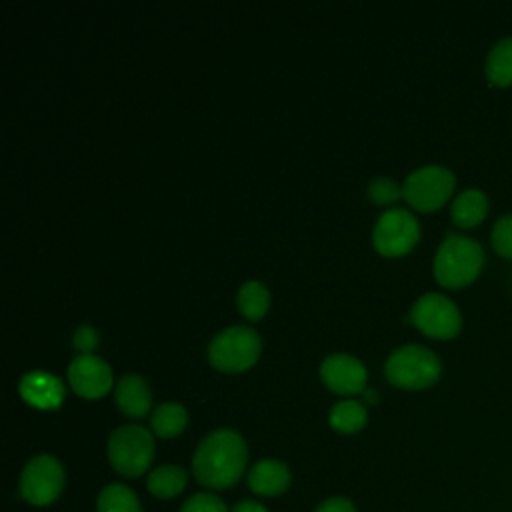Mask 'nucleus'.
Segmentation results:
<instances>
[{
    "instance_id": "18",
    "label": "nucleus",
    "mask_w": 512,
    "mask_h": 512,
    "mask_svg": "<svg viewBox=\"0 0 512 512\" xmlns=\"http://www.w3.org/2000/svg\"><path fill=\"white\" fill-rule=\"evenodd\" d=\"M186 422H188V412L182 404H176V402L160 404L150 418L152 432L158 438H174L182 434V430L186 428Z\"/></svg>"
},
{
    "instance_id": "23",
    "label": "nucleus",
    "mask_w": 512,
    "mask_h": 512,
    "mask_svg": "<svg viewBox=\"0 0 512 512\" xmlns=\"http://www.w3.org/2000/svg\"><path fill=\"white\" fill-rule=\"evenodd\" d=\"M368 196L376 204H392L402 196V188L388 176H378L368 186Z\"/></svg>"
},
{
    "instance_id": "13",
    "label": "nucleus",
    "mask_w": 512,
    "mask_h": 512,
    "mask_svg": "<svg viewBox=\"0 0 512 512\" xmlns=\"http://www.w3.org/2000/svg\"><path fill=\"white\" fill-rule=\"evenodd\" d=\"M290 470L280 460H260L248 472V486L258 496H278L290 486Z\"/></svg>"
},
{
    "instance_id": "14",
    "label": "nucleus",
    "mask_w": 512,
    "mask_h": 512,
    "mask_svg": "<svg viewBox=\"0 0 512 512\" xmlns=\"http://www.w3.org/2000/svg\"><path fill=\"white\" fill-rule=\"evenodd\" d=\"M114 400L118 408L130 416V418H142L148 414L150 404H152V394L144 378L136 374H126L122 380L116 384L114 390Z\"/></svg>"
},
{
    "instance_id": "15",
    "label": "nucleus",
    "mask_w": 512,
    "mask_h": 512,
    "mask_svg": "<svg viewBox=\"0 0 512 512\" xmlns=\"http://www.w3.org/2000/svg\"><path fill=\"white\" fill-rule=\"evenodd\" d=\"M488 214V196L478 188L462 190L450 206V218L458 228H474Z\"/></svg>"
},
{
    "instance_id": "5",
    "label": "nucleus",
    "mask_w": 512,
    "mask_h": 512,
    "mask_svg": "<svg viewBox=\"0 0 512 512\" xmlns=\"http://www.w3.org/2000/svg\"><path fill=\"white\" fill-rule=\"evenodd\" d=\"M260 336L248 326H230L208 344V362L220 372H244L260 358Z\"/></svg>"
},
{
    "instance_id": "6",
    "label": "nucleus",
    "mask_w": 512,
    "mask_h": 512,
    "mask_svg": "<svg viewBox=\"0 0 512 512\" xmlns=\"http://www.w3.org/2000/svg\"><path fill=\"white\" fill-rule=\"evenodd\" d=\"M456 178L444 166H424L414 170L402 184V198L420 212L438 210L454 192Z\"/></svg>"
},
{
    "instance_id": "17",
    "label": "nucleus",
    "mask_w": 512,
    "mask_h": 512,
    "mask_svg": "<svg viewBox=\"0 0 512 512\" xmlns=\"http://www.w3.org/2000/svg\"><path fill=\"white\" fill-rule=\"evenodd\" d=\"M484 70L492 86L504 88L512 84V36L498 40L490 48Z\"/></svg>"
},
{
    "instance_id": "11",
    "label": "nucleus",
    "mask_w": 512,
    "mask_h": 512,
    "mask_svg": "<svg viewBox=\"0 0 512 512\" xmlns=\"http://www.w3.org/2000/svg\"><path fill=\"white\" fill-rule=\"evenodd\" d=\"M320 378L336 394H358L366 386V368L350 354H332L320 364Z\"/></svg>"
},
{
    "instance_id": "26",
    "label": "nucleus",
    "mask_w": 512,
    "mask_h": 512,
    "mask_svg": "<svg viewBox=\"0 0 512 512\" xmlns=\"http://www.w3.org/2000/svg\"><path fill=\"white\" fill-rule=\"evenodd\" d=\"M314 512H356V506L348 498L334 496V498L324 500Z\"/></svg>"
},
{
    "instance_id": "9",
    "label": "nucleus",
    "mask_w": 512,
    "mask_h": 512,
    "mask_svg": "<svg viewBox=\"0 0 512 512\" xmlns=\"http://www.w3.org/2000/svg\"><path fill=\"white\" fill-rule=\"evenodd\" d=\"M420 238V226L412 212L392 208L376 220L372 242L382 256H402L410 252Z\"/></svg>"
},
{
    "instance_id": "10",
    "label": "nucleus",
    "mask_w": 512,
    "mask_h": 512,
    "mask_svg": "<svg viewBox=\"0 0 512 512\" xmlns=\"http://www.w3.org/2000/svg\"><path fill=\"white\" fill-rule=\"evenodd\" d=\"M68 382L78 396L96 400L110 392L112 368L94 354H78L68 366Z\"/></svg>"
},
{
    "instance_id": "12",
    "label": "nucleus",
    "mask_w": 512,
    "mask_h": 512,
    "mask_svg": "<svg viewBox=\"0 0 512 512\" xmlns=\"http://www.w3.org/2000/svg\"><path fill=\"white\" fill-rule=\"evenodd\" d=\"M18 392L24 398V402H28L30 406H34L38 410L58 408L66 394L62 380L58 376L42 372V370L24 374L18 384Z\"/></svg>"
},
{
    "instance_id": "24",
    "label": "nucleus",
    "mask_w": 512,
    "mask_h": 512,
    "mask_svg": "<svg viewBox=\"0 0 512 512\" xmlns=\"http://www.w3.org/2000/svg\"><path fill=\"white\" fill-rule=\"evenodd\" d=\"M180 512H228V508L216 494L198 492L180 506Z\"/></svg>"
},
{
    "instance_id": "16",
    "label": "nucleus",
    "mask_w": 512,
    "mask_h": 512,
    "mask_svg": "<svg viewBox=\"0 0 512 512\" xmlns=\"http://www.w3.org/2000/svg\"><path fill=\"white\" fill-rule=\"evenodd\" d=\"M186 482H188V474H186L184 468L172 466V464H164V466L154 468L148 474L146 488H148V492L152 496L168 500V498L178 496L186 488Z\"/></svg>"
},
{
    "instance_id": "7",
    "label": "nucleus",
    "mask_w": 512,
    "mask_h": 512,
    "mask_svg": "<svg viewBox=\"0 0 512 512\" xmlns=\"http://www.w3.org/2000/svg\"><path fill=\"white\" fill-rule=\"evenodd\" d=\"M410 322L426 336L440 340L454 338L462 328L458 306L438 292H428L414 302L410 310Z\"/></svg>"
},
{
    "instance_id": "1",
    "label": "nucleus",
    "mask_w": 512,
    "mask_h": 512,
    "mask_svg": "<svg viewBox=\"0 0 512 512\" xmlns=\"http://www.w3.org/2000/svg\"><path fill=\"white\" fill-rule=\"evenodd\" d=\"M248 460V448L244 438L228 428L210 432L196 448L192 458L194 478L214 490L234 486Z\"/></svg>"
},
{
    "instance_id": "8",
    "label": "nucleus",
    "mask_w": 512,
    "mask_h": 512,
    "mask_svg": "<svg viewBox=\"0 0 512 512\" xmlns=\"http://www.w3.org/2000/svg\"><path fill=\"white\" fill-rule=\"evenodd\" d=\"M64 488V468L50 454L34 456L20 474V496L32 506L52 504Z\"/></svg>"
},
{
    "instance_id": "22",
    "label": "nucleus",
    "mask_w": 512,
    "mask_h": 512,
    "mask_svg": "<svg viewBox=\"0 0 512 512\" xmlns=\"http://www.w3.org/2000/svg\"><path fill=\"white\" fill-rule=\"evenodd\" d=\"M490 238H492V248L500 256L512 258V214H506L496 220V224L492 226Z\"/></svg>"
},
{
    "instance_id": "19",
    "label": "nucleus",
    "mask_w": 512,
    "mask_h": 512,
    "mask_svg": "<svg viewBox=\"0 0 512 512\" xmlns=\"http://www.w3.org/2000/svg\"><path fill=\"white\" fill-rule=\"evenodd\" d=\"M96 512H142L134 490L124 484H108L96 498Z\"/></svg>"
},
{
    "instance_id": "3",
    "label": "nucleus",
    "mask_w": 512,
    "mask_h": 512,
    "mask_svg": "<svg viewBox=\"0 0 512 512\" xmlns=\"http://www.w3.org/2000/svg\"><path fill=\"white\" fill-rule=\"evenodd\" d=\"M440 370L442 366L438 356L418 344L396 348L384 364L388 382L404 390H422L432 386L438 380Z\"/></svg>"
},
{
    "instance_id": "4",
    "label": "nucleus",
    "mask_w": 512,
    "mask_h": 512,
    "mask_svg": "<svg viewBox=\"0 0 512 512\" xmlns=\"http://www.w3.org/2000/svg\"><path fill=\"white\" fill-rule=\"evenodd\" d=\"M108 460L112 468L126 478L144 474L154 460L152 434L140 424L116 428L108 438Z\"/></svg>"
},
{
    "instance_id": "21",
    "label": "nucleus",
    "mask_w": 512,
    "mask_h": 512,
    "mask_svg": "<svg viewBox=\"0 0 512 512\" xmlns=\"http://www.w3.org/2000/svg\"><path fill=\"white\" fill-rule=\"evenodd\" d=\"M236 302H238V310L244 318L260 320L268 312L270 294H268V290L262 282L250 280V282L240 286Z\"/></svg>"
},
{
    "instance_id": "20",
    "label": "nucleus",
    "mask_w": 512,
    "mask_h": 512,
    "mask_svg": "<svg viewBox=\"0 0 512 512\" xmlns=\"http://www.w3.org/2000/svg\"><path fill=\"white\" fill-rule=\"evenodd\" d=\"M366 420V406L358 400H342L330 410V426L342 434H354L362 430Z\"/></svg>"
},
{
    "instance_id": "25",
    "label": "nucleus",
    "mask_w": 512,
    "mask_h": 512,
    "mask_svg": "<svg viewBox=\"0 0 512 512\" xmlns=\"http://www.w3.org/2000/svg\"><path fill=\"white\" fill-rule=\"evenodd\" d=\"M74 346L76 350H80L82 354H90L96 346H98V334L94 328L90 326H80L74 332Z\"/></svg>"
},
{
    "instance_id": "2",
    "label": "nucleus",
    "mask_w": 512,
    "mask_h": 512,
    "mask_svg": "<svg viewBox=\"0 0 512 512\" xmlns=\"http://www.w3.org/2000/svg\"><path fill=\"white\" fill-rule=\"evenodd\" d=\"M484 266L482 246L458 234H448L434 256V278L444 288H462L478 278Z\"/></svg>"
},
{
    "instance_id": "28",
    "label": "nucleus",
    "mask_w": 512,
    "mask_h": 512,
    "mask_svg": "<svg viewBox=\"0 0 512 512\" xmlns=\"http://www.w3.org/2000/svg\"><path fill=\"white\" fill-rule=\"evenodd\" d=\"M364 398H366V402H372V404L378 400V396H376L374 390H364Z\"/></svg>"
},
{
    "instance_id": "27",
    "label": "nucleus",
    "mask_w": 512,
    "mask_h": 512,
    "mask_svg": "<svg viewBox=\"0 0 512 512\" xmlns=\"http://www.w3.org/2000/svg\"><path fill=\"white\" fill-rule=\"evenodd\" d=\"M232 512H268L262 504H258V502H252V500H242V502H238L234 508H232Z\"/></svg>"
}]
</instances>
